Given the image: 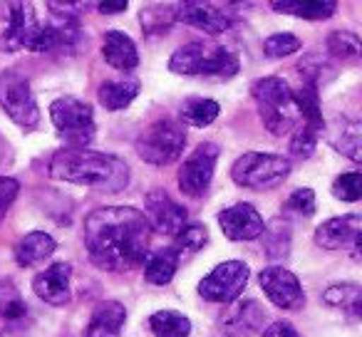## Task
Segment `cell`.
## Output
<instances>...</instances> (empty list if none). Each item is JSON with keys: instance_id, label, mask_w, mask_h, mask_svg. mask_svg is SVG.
Wrapping results in <instances>:
<instances>
[{"instance_id": "9c48e42d", "label": "cell", "mask_w": 362, "mask_h": 337, "mask_svg": "<svg viewBox=\"0 0 362 337\" xmlns=\"http://www.w3.org/2000/svg\"><path fill=\"white\" fill-rule=\"evenodd\" d=\"M218 149L214 141H204L199 144L197 149L192 151L184 166H181L179 172V189L187 196H204L211 187V179H214V169H216V161H218Z\"/></svg>"}, {"instance_id": "7c38bea8", "label": "cell", "mask_w": 362, "mask_h": 337, "mask_svg": "<svg viewBox=\"0 0 362 337\" xmlns=\"http://www.w3.org/2000/svg\"><path fill=\"white\" fill-rule=\"evenodd\" d=\"M8 28L0 37V50L3 52H18V50H33L40 23H37L35 8L30 3H11L8 6Z\"/></svg>"}, {"instance_id": "8d00e7d4", "label": "cell", "mask_w": 362, "mask_h": 337, "mask_svg": "<svg viewBox=\"0 0 362 337\" xmlns=\"http://www.w3.org/2000/svg\"><path fill=\"white\" fill-rule=\"evenodd\" d=\"M18 191H21V184H18L16 179L0 177V223H3V218H6L11 203L16 201Z\"/></svg>"}, {"instance_id": "ac0fdd59", "label": "cell", "mask_w": 362, "mask_h": 337, "mask_svg": "<svg viewBox=\"0 0 362 337\" xmlns=\"http://www.w3.org/2000/svg\"><path fill=\"white\" fill-rule=\"evenodd\" d=\"M263 320H266V310L256 300H238L221 317V330L228 337H251L253 332L261 330Z\"/></svg>"}, {"instance_id": "ab89813d", "label": "cell", "mask_w": 362, "mask_h": 337, "mask_svg": "<svg viewBox=\"0 0 362 337\" xmlns=\"http://www.w3.org/2000/svg\"><path fill=\"white\" fill-rule=\"evenodd\" d=\"M127 6H129L127 0H102V3H97V11L102 16H117V13H124Z\"/></svg>"}, {"instance_id": "1f68e13d", "label": "cell", "mask_w": 362, "mask_h": 337, "mask_svg": "<svg viewBox=\"0 0 362 337\" xmlns=\"http://www.w3.org/2000/svg\"><path fill=\"white\" fill-rule=\"evenodd\" d=\"M327 50L335 57H340V60H357V57H360V37L347 30L332 32V35L327 37Z\"/></svg>"}, {"instance_id": "9a60e30c", "label": "cell", "mask_w": 362, "mask_h": 337, "mask_svg": "<svg viewBox=\"0 0 362 337\" xmlns=\"http://www.w3.org/2000/svg\"><path fill=\"white\" fill-rule=\"evenodd\" d=\"M218 226L228 241H253L266 233L261 213L251 203H233L218 213Z\"/></svg>"}, {"instance_id": "4316f807", "label": "cell", "mask_w": 362, "mask_h": 337, "mask_svg": "<svg viewBox=\"0 0 362 337\" xmlns=\"http://www.w3.org/2000/svg\"><path fill=\"white\" fill-rule=\"evenodd\" d=\"M149 327L156 337H189L192 320L176 310H159L149 317Z\"/></svg>"}, {"instance_id": "f546056e", "label": "cell", "mask_w": 362, "mask_h": 337, "mask_svg": "<svg viewBox=\"0 0 362 337\" xmlns=\"http://www.w3.org/2000/svg\"><path fill=\"white\" fill-rule=\"evenodd\" d=\"M176 20V8L174 6H161V3H154V6H146L141 11V25H144L146 32H164L171 28V23Z\"/></svg>"}, {"instance_id": "ba28073f", "label": "cell", "mask_w": 362, "mask_h": 337, "mask_svg": "<svg viewBox=\"0 0 362 337\" xmlns=\"http://www.w3.org/2000/svg\"><path fill=\"white\" fill-rule=\"evenodd\" d=\"M251 271L243 261H226L216 266L202 283H199V295L209 302H231L243 292L248 285Z\"/></svg>"}, {"instance_id": "5b68a950", "label": "cell", "mask_w": 362, "mask_h": 337, "mask_svg": "<svg viewBox=\"0 0 362 337\" xmlns=\"http://www.w3.org/2000/svg\"><path fill=\"white\" fill-rule=\"evenodd\" d=\"M187 146V131L174 119H156L136 136V154L154 166L174 164Z\"/></svg>"}, {"instance_id": "8992f818", "label": "cell", "mask_w": 362, "mask_h": 337, "mask_svg": "<svg viewBox=\"0 0 362 337\" xmlns=\"http://www.w3.org/2000/svg\"><path fill=\"white\" fill-rule=\"evenodd\" d=\"M50 119L67 149H87L95 139V114L87 102L77 97H60L50 105Z\"/></svg>"}, {"instance_id": "cb8c5ba5", "label": "cell", "mask_w": 362, "mask_h": 337, "mask_svg": "<svg viewBox=\"0 0 362 337\" xmlns=\"http://www.w3.org/2000/svg\"><path fill=\"white\" fill-rule=\"evenodd\" d=\"M330 144L340 154H345L352 161H362V126L360 122L337 119L330 129Z\"/></svg>"}, {"instance_id": "6da1fadb", "label": "cell", "mask_w": 362, "mask_h": 337, "mask_svg": "<svg viewBox=\"0 0 362 337\" xmlns=\"http://www.w3.org/2000/svg\"><path fill=\"white\" fill-rule=\"evenodd\" d=\"M85 246L92 263L122 273L141 266L149 256L151 226L132 206H105L85 218Z\"/></svg>"}, {"instance_id": "4fadbf2b", "label": "cell", "mask_w": 362, "mask_h": 337, "mask_svg": "<svg viewBox=\"0 0 362 337\" xmlns=\"http://www.w3.org/2000/svg\"><path fill=\"white\" fill-rule=\"evenodd\" d=\"M315 243L325 251H340L350 248L352 256L360 261L362 248V218L360 213H347L340 218H330L315 231Z\"/></svg>"}, {"instance_id": "603a6c76", "label": "cell", "mask_w": 362, "mask_h": 337, "mask_svg": "<svg viewBox=\"0 0 362 337\" xmlns=\"http://www.w3.org/2000/svg\"><path fill=\"white\" fill-rule=\"evenodd\" d=\"M179 261H181V256L174 248H159V251L149 253L146 261L141 263V266H144V280L151 283V285H166V283H171V278L176 276Z\"/></svg>"}, {"instance_id": "d6986e66", "label": "cell", "mask_w": 362, "mask_h": 337, "mask_svg": "<svg viewBox=\"0 0 362 337\" xmlns=\"http://www.w3.org/2000/svg\"><path fill=\"white\" fill-rule=\"evenodd\" d=\"M127 320V307L117 300H105L92 310L85 337H119Z\"/></svg>"}, {"instance_id": "d590c367", "label": "cell", "mask_w": 362, "mask_h": 337, "mask_svg": "<svg viewBox=\"0 0 362 337\" xmlns=\"http://www.w3.org/2000/svg\"><path fill=\"white\" fill-rule=\"evenodd\" d=\"M315 144H317V131L308 129V126H300V129L293 134V141H291V151L300 159H308V156L315 151Z\"/></svg>"}, {"instance_id": "f1b7e54d", "label": "cell", "mask_w": 362, "mask_h": 337, "mask_svg": "<svg viewBox=\"0 0 362 337\" xmlns=\"http://www.w3.org/2000/svg\"><path fill=\"white\" fill-rule=\"evenodd\" d=\"M218 112H221L218 102L204 100V97H192V100H187L181 105L179 117H181V122H187L189 126H209L211 122H216Z\"/></svg>"}, {"instance_id": "60d3db41", "label": "cell", "mask_w": 362, "mask_h": 337, "mask_svg": "<svg viewBox=\"0 0 362 337\" xmlns=\"http://www.w3.org/2000/svg\"><path fill=\"white\" fill-rule=\"evenodd\" d=\"M8 151H11V149H8V141L3 139V136H0V164H3V161L8 159Z\"/></svg>"}, {"instance_id": "2e32d148", "label": "cell", "mask_w": 362, "mask_h": 337, "mask_svg": "<svg viewBox=\"0 0 362 337\" xmlns=\"http://www.w3.org/2000/svg\"><path fill=\"white\" fill-rule=\"evenodd\" d=\"M70 276L72 268L70 263H52L50 268H45L42 273H37L33 280V290L40 300H45L47 305H67L72 297L70 292Z\"/></svg>"}, {"instance_id": "4dcf8cb0", "label": "cell", "mask_w": 362, "mask_h": 337, "mask_svg": "<svg viewBox=\"0 0 362 337\" xmlns=\"http://www.w3.org/2000/svg\"><path fill=\"white\" fill-rule=\"evenodd\" d=\"M206 243H209L206 226L192 223V226H184L174 236V251L179 253V256H181V253H197V251H202Z\"/></svg>"}, {"instance_id": "52a82bcc", "label": "cell", "mask_w": 362, "mask_h": 337, "mask_svg": "<svg viewBox=\"0 0 362 337\" xmlns=\"http://www.w3.org/2000/svg\"><path fill=\"white\" fill-rule=\"evenodd\" d=\"M288 174H291V159L261 151H248L238 156L231 166V179L246 189H273L286 182Z\"/></svg>"}, {"instance_id": "74e56055", "label": "cell", "mask_w": 362, "mask_h": 337, "mask_svg": "<svg viewBox=\"0 0 362 337\" xmlns=\"http://www.w3.org/2000/svg\"><path fill=\"white\" fill-rule=\"evenodd\" d=\"M25 312L28 305L18 295L8 297L6 302H0V315L6 317V320H21V317H25Z\"/></svg>"}, {"instance_id": "277c9868", "label": "cell", "mask_w": 362, "mask_h": 337, "mask_svg": "<svg viewBox=\"0 0 362 337\" xmlns=\"http://www.w3.org/2000/svg\"><path fill=\"white\" fill-rule=\"evenodd\" d=\"M169 70L176 75H209V77H233L238 72V60L226 47L209 42H189L171 55Z\"/></svg>"}, {"instance_id": "f35d334b", "label": "cell", "mask_w": 362, "mask_h": 337, "mask_svg": "<svg viewBox=\"0 0 362 337\" xmlns=\"http://www.w3.org/2000/svg\"><path fill=\"white\" fill-rule=\"evenodd\" d=\"M263 337H303L288 320H276L263 330Z\"/></svg>"}, {"instance_id": "484cf974", "label": "cell", "mask_w": 362, "mask_h": 337, "mask_svg": "<svg viewBox=\"0 0 362 337\" xmlns=\"http://www.w3.org/2000/svg\"><path fill=\"white\" fill-rule=\"evenodd\" d=\"M293 102H296L298 117H303V126L317 131L320 134L325 122H322V110H320V97H317V85H303L298 92H293Z\"/></svg>"}, {"instance_id": "d6a6232c", "label": "cell", "mask_w": 362, "mask_h": 337, "mask_svg": "<svg viewBox=\"0 0 362 337\" xmlns=\"http://www.w3.org/2000/svg\"><path fill=\"white\" fill-rule=\"evenodd\" d=\"M332 196L340 201H360L362 196V174L360 172H347L332 182Z\"/></svg>"}, {"instance_id": "7402d4cb", "label": "cell", "mask_w": 362, "mask_h": 337, "mask_svg": "<svg viewBox=\"0 0 362 337\" xmlns=\"http://www.w3.org/2000/svg\"><path fill=\"white\" fill-rule=\"evenodd\" d=\"M100 102L105 110L110 112H119L124 110V107L132 105V100H134L136 95H139V80H134V77H119V80H107L100 85Z\"/></svg>"}, {"instance_id": "d4e9b609", "label": "cell", "mask_w": 362, "mask_h": 337, "mask_svg": "<svg viewBox=\"0 0 362 337\" xmlns=\"http://www.w3.org/2000/svg\"><path fill=\"white\" fill-rule=\"evenodd\" d=\"M271 8L278 13H286V16L303 18V20H327V18L335 16L337 3H332V0H305V3H298V0H273Z\"/></svg>"}, {"instance_id": "8fae6325", "label": "cell", "mask_w": 362, "mask_h": 337, "mask_svg": "<svg viewBox=\"0 0 362 337\" xmlns=\"http://www.w3.org/2000/svg\"><path fill=\"white\" fill-rule=\"evenodd\" d=\"M266 297L276 307L283 310H300L305 305V292L300 288V280L293 276L291 271H286L283 266H268L258 276Z\"/></svg>"}, {"instance_id": "e575fe53", "label": "cell", "mask_w": 362, "mask_h": 337, "mask_svg": "<svg viewBox=\"0 0 362 337\" xmlns=\"http://www.w3.org/2000/svg\"><path fill=\"white\" fill-rule=\"evenodd\" d=\"M283 208H286V213H296V216H313L315 213V194H313V189H298L288 196Z\"/></svg>"}, {"instance_id": "30bf717a", "label": "cell", "mask_w": 362, "mask_h": 337, "mask_svg": "<svg viewBox=\"0 0 362 337\" xmlns=\"http://www.w3.org/2000/svg\"><path fill=\"white\" fill-rule=\"evenodd\" d=\"M0 107L23 129H35L40 124V107L30 85L23 77H8L0 85Z\"/></svg>"}, {"instance_id": "e0dca14e", "label": "cell", "mask_w": 362, "mask_h": 337, "mask_svg": "<svg viewBox=\"0 0 362 337\" xmlns=\"http://www.w3.org/2000/svg\"><path fill=\"white\" fill-rule=\"evenodd\" d=\"M176 20L187 23L192 28L209 32V35H218V32H226L233 25V20L218 8L209 6V3H197V0H189L184 6H176Z\"/></svg>"}, {"instance_id": "44dd1931", "label": "cell", "mask_w": 362, "mask_h": 337, "mask_svg": "<svg viewBox=\"0 0 362 337\" xmlns=\"http://www.w3.org/2000/svg\"><path fill=\"white\" fill-rule=\"evenodd\" d=\"M55 253V238L45 231H33L16 246V261L21 268H33Z\"/></svg>"}, {"instance_id": "3957f363", "label": "cell", "mask_w": 362, "mask_h": 337, "mask_svg": "<svg viewBox=\"0 0 362 337\" xmlns=\"http://www.w3.org/2000/svg\"><path fill=\"white\" fill-rule=\"evenodd\" d=\"M251 95L261 112V119L266 129L276 136H283L296 126L298 110L293 102V90L281 77H263L251 87Z\"/></svg>"}, {"instance_id": "5bb4252c", "label": "cell", "mask_w": 362, "mask_h": 337, "mask_svg": "<svg viewBox=\"0 0 362 337\" xmlns=\"http://www.w3.org/2000/svg\"><path fill=\"white\" fill-rule=\"evenodd\" d=\"M144 218L149 221L151 231L166 233V236H176L181 228L187 226V208L176 203L174 199L169 196L161 189H154V191L146 194L144 199Z\"/></svg>"}, {"instance_id": "83f0119b", "label": "cell", "mask_w": 362, "mask_h": 337, "mask_svg": "<svg viewBox=\"0 0 362 337\" xmlns=\"http://www.w3.org/2000/svg\"><path fill=\"white\" fill-rule=\"evenodd\" d=\"M322 300L332 307H342L350 312L352 317H362V290L357 283H340V285H330L322 295Z\"/></svg>"}, {"instance_id": "836d02e7", "label": "cell", "mask_w": 362, "mask_h": 337, "mask_svg": "<svg viewBox=\"0 0 362 337\" xmlns=\"http://www.w3.org/2000/svg\"><path fill=\"white\" fill-rule=\"evenodd\" d=\"M303 42L298 40L296 35H291V32H276V35L266 37V42H263V52H266V57H273V60H278V57H288L293 55V52L300 50Z\"/></svg>"}, {"instance_id": "ffe728a7", "label": "cell", "mask_w": 362, "mask_h": 337, "mask_svg": "<svg viewBox=\"0 0 362 337\" xmlns=\"http://www.w3.org/2000/svg\"><path fill=\"white\" fill-rule=\"evenodd\" d=\"M102 57L110 67L122 72H129L139 65V52L136 45L129 35L119 30H110L105 32V40H102Z\"/></svg>"}, {"instance_id": "7a4b0ae2", "label": "cell", "mask_w": 362, "mask_h": 337, "mask_svg": "<svg viewBox=\"0 0 362 337\" xmlns=\"http://www.w3.org/2000/svg\"><path fill=\"white\" fill-rule=\"evenodd\" d=\"M50 177L80 187L117 194L129 184V166L115 154L90 149H62L50 159Z\"/></svg>"}]
</instances>
